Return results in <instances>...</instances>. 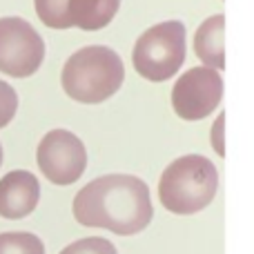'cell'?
<instances>
[{"label":"cell","mask_w":254,"mask_h":254,"mask_svg":"<svg viewBox=\"0 0 254 254\" xmlns=\"http://www.w3.org/2000/svg\"><path fill=\"white\" fill-rule=\"evenodd\" d=\"M74 219L85 228H103L121 237L143 232L154 216L149 188L131 174L89 181L74 198Z\"/></svg>","instance_id":"cell-1"},{"label":"cell","mask_w":254,"mask_h":254,"mask_svg":"<svg viewBox=\"0 0 254 254\" xmlns=\"http://www.w3.org/2000/svg\"><path fill=\"white\" fill-rule=\"evenodd\" d=\"M40 201V185L31 172L13 170L0 179V216L9 221L25 219Z\"/></svg>","instance_id":"cell-9"},{"label":"cell","mask_w":254,"mask_h":254,"mask_svg":"<svg viewBox=\"0 0 254 254\" xmlns=\"http://www.w3.org/2000/svg\"><path fill=\"white\" fill-rule=\"evenodd\" d=\"M223 78L212 67H192L172 87V107L183 121H203L221 105Z\"/></svg>","instance_id":"cell-8"},{"label":"cell","mask_w":254,"mask_h":254,"mask_svg":"<svg viewBox=\"0 0 254 254\" xmlns=\"http://www.w3.org/2000/svg\"><path fill=\"white\" fill-rule=\"evenodd\" d=\"M125 80L123 58L107 45H87L65 61L61 85L65 94L83 105H98L112 98Z\"/></svg>","instance_id":"cell-2"},{"label":"cell","mask_w":254,"mask_h":254,"mask_svg":"<svg viewBox=\"0 0 254 254\" xmlns=\"http://www.w3.org/2000/svg\"><path fill=\"white\" fill-rule=\"evenodd\" d=\"M0 254H45V246L31 232L0 234Z\"/></svg>","instance_id":"cell-11"},{"label":"cell","mask_w":254,"mask_h":254,"mask_svg":"<svg viewBox=\"0 0 254 254\" xmlns=\"http://www.w3.org/2000/svg\"><path fill=\"white\" fill-rule=\"evenodd\" d=\"M0 165H2V147H0Z\"/></svg>","instance_id":"cell-15"},{"label":"cell","mask_w":254,"mask_h":254,"mask_svg":"<svg viewBox=\"0 0 254 254\" xmlns=\"http://www.w3.org/2000/svg\"><path fill=\"white\" fill-rule=\"evenodd\" d=\"M36 16L49 29H105L116 18L121 0H34Z\"/></svg>","instance_id":"cell-6"},{"label":"cell","mask_w":254,"mask_h":254,"mask_svg":"<svg viewBox=\"0 0 254 254\" xmlns=\"http://www.w3.org/2000/svg\"><path fill=\"white\" fill-rule=\"evenodd\" d=\"M188 56L185 25L181 20L156 22L134 43L131 65L149 83H163L179 74Z\"/></svg>","instance_id":"cell-4"},{"label":"cell","mask_w":254,"mask_h":254,"mask_svg":"<svg viewBox=\"0 0 254 254\" xmlns=\"http://www.w3.org/2000/svg\"><path fill=\"white\" fill-rule=\"evenodd\" d=\"M18 112V94L9 83L0 78V127L9 125Z\"/></svg>","instance_id":"cell-13"},{"label":"cell","mask_w":254,"mask_h":254,"mask_svg":"<svg viewBox=\"0 0 254 254\" xmlns=\"http://www.w3.org/2000/svg\"><path fill=\"white\" fill-rule=\"evenodd\" d=\"M36 163L54 185H71L87 167V149L83 140L67 129H52L36 149Z\"/></svg>","instance_id":"cell-7"},{"label":"cell","mask_w":254,"mask_h":254,"mask_svg":"<svg viewBox=\"0 0 254 254\" xmlns=\"http://www.w3.org/2000/svg\"><path fill=\"white\" fill-rule=\"evenodd\" d=\"M194 54L205 67L225 69V16L214 13L198 25L194 34Z\"/></svg>","instance_id":"cell-10"},{"label":"cell","mask_w":254,"mask_h":254,"mask_svg":"<svg viewBox=\"0 0 254 254\" xmlns=\"http://www.w3.org/2000/svg\"><path fill=\"white\" fill-rule=\"evenodd\" d=\"M43 61L45 40L34 25L18 16L0 18V71L11 78H29Z\"/></svg>","instance_id":"cell-5"},{"label":"cell","mask_w":254,"mask_h":254,"mask_svg":"<svg viewBox=\"0 0 254 254\" xmlns=\"http://www.w3.org/2000/svg\"><path fill=\"white\" fill-rule=\"evenodd\" d=\"M61 254H119V252H116L114 243L107 241V239L87 237L69 243L65 250H61Z\"/></svg>","instance_id":"cell-12"},{"label":"cell","mask_w":254,"mask_h":254,"mask_svg":"<svg viewBox=\"0 0 254 254\" xmlns=\"http://www.w3.org/2000/svg\"><path fill=\"white\" fill-rule=\"evenodd\" d=\"M219 190L214 163L198 154H188L165 167L158 181V198L172 214H196L205 210Z\"/></svg>","instance_id":"cell-3"},{"label":"cell","mask_w":254,"mask_h":254,"mask_svg":"<svg viewBox=\"0 0 254 254\" xmlns=\"http://www.w3.org/2000/svg\"><path fill=\"white\" fill-rule=\"evenodd\" d=\"M223 121H225V116L221 114L219 119L214 121V127H212V143H214V149L216 152L221 154V156H223V140H221V131H223Z\"/></svg>","instance_id":"cell-14"}]
</instances>
